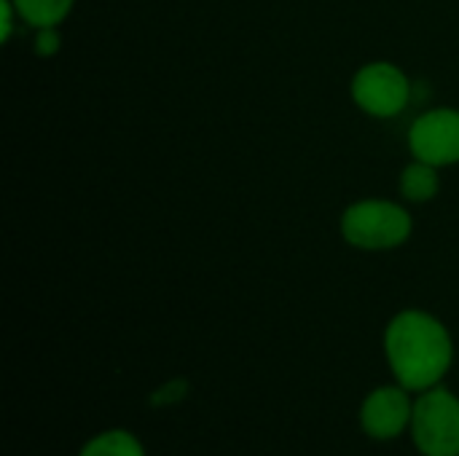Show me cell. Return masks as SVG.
<instances>
[{"label": "cell", "mask_w": 459, "mask_h": 456, "mask_svg": "<svg viewBox=\"0 0 459 456\" xmlns=\"http://www.w3.org/2000/svg\"><path fill=\"white\" fill-rule=\"evenodd\" d=\"M387 357L409 390L436 384L452 366V339L446 328L425 312H403L387 328Z\"/></svg>", "instance_id": "cell-1"}, {"label": "cell", "mask_w": 459, "mask_h": 456, "mask_svg": "<svg viewBox=\"0 0 459 456\" xmlns=\"http://www.w3.org/2000/svg\"><path fill=\"white\" fill-rule=\"evenodd\" d=\"M342 234L360 250H393L411 237V218L395 202L366 199L344 212Z\"/></svg>", "instance_id": "cell-2"}, {"label": "cell", "mask_w": 459, "mask_h": 456, "mask_svg": "<svg viewBox=\"0 0 459 456\" xmlns=\"http://www.w3.org/2000/svg\"><path fill=\"white\" fill-rule=\"evenodd\" d=\"M414 441L425 456H459V400L430 390L414 406Z\"/></svg>", "instance_id": "cell-3"}, {"label": "cell", "mask_w": 459, "mask_h": 456, "mask_svg": "<svg viewBox=\"0 0 459 456\" xmlns=\"http://www.w3.org/2000/svg\"><path fill=\"white\" fill-rule=\"evenodd\" d=\"M352 97L358 108L368 116L393 118L406 108L411 97V83L401 73V67L390 62H371L358 70L352 81Z\"/></svg>", "instance_id": "cell-4"}, {"label": "cell", "mask_w": 459, "mask_h": 456, "mask_svg": "<svg viewBox=\"0 0 459 456\" xmlns=\"http://www.w3.org/2000/svg\"><path fill=\"white\" fill-rule=\"evenodd\" d=\"M411 153L433 167L459 161V110L438 108L420 116L409 132Z\"/></svg>", "instance_id": "cell-5"}, {"label": "cell", "mask_w": 459, "mask_h": 456, "mask_svg": "<svg viewBox=\"0 0 459 456\" xmlns=\"http://www.w3.org/2000/svg\"><path fill=\"white\" fill-rule=\"evenodd\" d=\"M409 398L403 390H377L363 406V430L374 438H395L409 422Z\"/></svg>", "instance_id": "cell-6"}, {"label": "cell", "mask_w": 459, "mask_h": 456, "mask_svg": "<svg viewBox=\"0 0 459 456\" xmlns=\"http://www.w3.org/2000/svg\"><path fill=\"white\" fill-rule=\"evenodd\" d=\"M436 169L438 167L425 164L420 159L411 167H406L403 175H401V191H403V196L411 199V202H430L438 194V188H441Z\"/></svg>", "instance_id": "cell-7"}, {"label": "cell", "mask_w": 459, "mask_h": 456, "mask_svg": "<svg viewBox=\"0 0 459 456\" xmlns=\"http://www.w3.org/2000/svg\"><path fill=\"white\" fill-rule=\"evenodd\" d=\"M19 11V16L24 22H30L32 27L48 30L56 27L73 8L75 0H11Z\"/></svg>", "instance_id": "cell-8"}, {"label": "cell", "mask_w": 459, "mask_h": 456, "mask_svg": "<svg viewBox=\"0 0 459 456\" xmlns=\"http://www.w3.org/2000/svg\"><path fill=\"white\" fill-rule=\"evenodd\" d=\"M81 456H143L140 443L129 435V433H105L100 438H94Z\"/></svg>", "instance_id": "cell-9"}, {"label": "cell", "mask_w": 459, "mask_h": 456, "mask_svg": "<svg viewBox=\"0 0 459 456\" xmlns=\"http://www.w3.org/2000/svg\"><path fill=\"white\" fill-rule=\"evenodd\" d=\"M186 395V382H169L167 387H161L153 398H151V403L153 406H169V403H178L180 398Z\"/></svg>", "instance_id": "cell-10"}]
</instances>
